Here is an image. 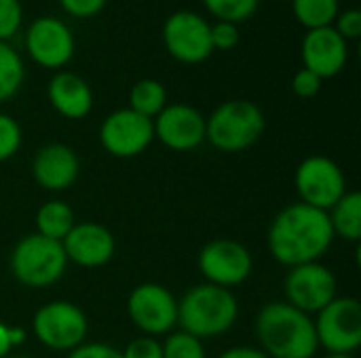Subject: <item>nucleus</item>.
Here are the masks:
<instances>
[{
	"label": "nucleus",
	"instance_id": "nucleus-31",
	"mask_svg": "<svg viewBox=\"0 0 361 358\" xmlns=\"http://www.w3.org/2000/svg\"><path fill=\"white\" fill-rule=\"evenodd\" d=\"M322 82H324V80H322L317 74H313V72L300 68V70L294 74V78H292V91H294L300 99H311V97H315V95L322 91Z\"/></svg>",
	"mask_w": 361,
	"mask_h": 358
},
{
	"label": "nucleus",
	"instance_id": "nucleus-15",
	"mask_svg": "<svg viewBox=\"0 0 361 358\" xmlns=\"http://www.w3.org/2000/svg\"><path fill=\"white\" fill-rule=\"evenodd\" d=\"M152 124L154 139L173 152H190L205 141V116L188 103L165 106Z\"/></svg>",
	"mask_w": 361,
	"mask_h": 358
},
{
	"label": "nucleus",
	"instance_id": "nucleus-14",
	"mask_svg": "<svg viewBox=\"0 0 361 358\" xmlns=\"http://www.w3.org/2000/svg\"><path fill=\"white\" fill-rule=\"evenodd\" d=\"M152 139V120L129 108L114 110L99 124V143L114 158H135L148 150Z\"/></svg>",
	"mask_w": 361,
	"mask_h": 358
},
{
	"label": "nucleus",
	"instance_id": "nucleus-11",
	"mask_svg": "<svg viewBox=\"0 0 361 358\" xmlns=\"http://www.w3.org/2000/svg\"><path fill=\"white\" fill-rule=\"evenodd\" d=\"M127 314L144 335H167L178 325V300L159 283H142L129 293Z\"/></svg>",
	"mask_w": 361,
	"mask_h": 358
},
{
	"label": "nucleus",
	"instance_id": "nucleus-8",
	"mask_svg": "<svg viewBox=\"0 0 361 358\" xmlns=\"http://www.w3.org/2000/svg\"><path fill=\"white\" fill-rule=\"evenodd\" d=\"M294 186L302 205L326 213L349 192L343 169L332 158L322 154H313L298 165Z\"/></svg>",
	"mask_w": 361,
	"mask_h": 358
},
{
	"label": "nucleus",
	"instance_id": "nucleus-33",
	"mask_svg": "<svg viewBox=\"0 0 361 358\" xmlns=\"http://www.w3.org/2000/svg\"><path fill=\"white\" fill-rule=\"evenodd\" d=\"M108 0H59V6L76 19H89L104 11Z\"/></svg>",
	"mask_w": 361,
	"mask_h": 358
},
{
	"label": "nucleus",
	"instance_id": "nucleus-38",
	"mask_svg": "<svg viewBox=\"0 0 361 358\" xmlns=\"http://www.w3.org/2000/svg\"><path fill=\"white\" fill-rule=\"evenodd\" d=\"M6 358H30V357H11V354H8V357Z\"/></svg>",
	"mask_w": 361,
	"mask_h": 358
},
{
	"label": "nucleus",
	"instance_id": "nucleus-17",
	"mask_svg": "<svg viewBox=\"0 0 361 358\" xmlns=\"http://www.w3.org/2000/svg\"><path fill=\"white\" fill-rule=\"evenodd\" d=\"M68 264H76L80 268H102L106 266L116 251V241L112 232L97 222L74 224L68 236L61 241Z\"/></svg>",
	"mask_w": 361,
	"mask_h": 358
},
{
	"label": "nucleus",
	"instance_id": "nucleus-21",
	"mask_svg": "<svg viewBox=\"0 0 361 358\" xmlns=\"http://www.w3.org/2000/svg\"><path fill=\"white\" fill-rule=\"evenodd\" d=\"M76 217L74 211L68 203L63 200H47L38 211H36V234L61 243L68 232L74 228Z\"/></svg>",
	"mask_w": 361,
	"mask_h": 358
},
{
	"label": "nucleus",
	"instance_id": "nucleus-29",
	"mask_svg": "<svg viewBox=\"0 0 361 358\" xmlns=\"http://www.w3.org/2000/svg\"><path fill=\"white\" fill-rule=\"evenodd\" d=\"M209 34H212V46H214V51H231L241 40L239 25L237 23H228V21H216L212 25Z\"/></svg>",
	"mask_w": 361,
	"mask_h": 358
},
{
	"label": "nucleus",
	"instance_id": "nucleus-37",
	"mask_svg": "<svg viewBox=\"0 0 361 358\" xmlns=\"http://www.w3.org/2000/svg\"><path fill=\"white\" fill-rule=\"evenodd\" d=\"M326 358H355L353 354H328Z\"/></svg>",
	"mask_w": 361,
	"mask_h": 358
},
{
	"label": "nucleus",
	"instance_id": "nucleus-2",
	"mask_svg": "<svg viewBox=\"0 0 361 358\" xmlns=\"http://www.w3.org/2000/svg\"><path fill=\"white\" fill-rule=\"evenodd\" d=\"M256 338L269 358H313L319 350L313 319L288 302H269L258 312Z\"/></svg>",
	"mask_w": 361,
	"mask_h": 358
},
{
	"label": "nucleus",
	"instance_id": "nucleus-5",
	"mask_svg": "<svg viewBox=\"0 0 361 358\" xmlns=\"http://www.w3.org/2000/svg\"><path fill=\"white\" fill-rule=\"evenodd\" d=\"M13 276L30 289H42L57 283L66 268L68 257L61 243L44 238L40 234L23 236L11 251L8 260Z\"/></svg>",
	"mask_w": 361,
	"mask_h": 358
},
{
	"label": "nucleus",
	"instance_id": "nucleus-12",
	"mask_svg": "<svg viewBox=\"0 0 361 358\" xmlns=\"http://www.w3.org/2000/svg\"><path fill=\"white\" fill-rule=\"evenodd\" d=\"M254 260L250 249L235 238L209 241L199 253V272L205 283L216 287H237L250 279Z\"/></svg>",
	"mask_w": 361,
	"mask_h": 358
},
{
	"label": "nucleus",
	"instance_id": "nucleus-1",
	"mask_svg": "<svg viewBox=\"0 0 361 358\" xmlns=\"http://www.w3.org/2000/svg\"><path fill=\"white\" fill-rule=\"evenodd\" d=\"M334 238L326 211L294 203L281 209L271 222L267 245L275 262L294 268L319 262L330 251Z\"/></svg>",
	"mask_w": 361,
	"mask_h": 358
},
{
	"label": "nucleus",
	"instance_id": "nucleus-7",
	"mask_svg": "<svg viewBox=\"0 0 361 358\" xmlns=\"http://www.w3.org/2000/svg\"><path fill=\"white\" fill-rule=\"evenodd\" d=\"M315 335L328 354H353L361 346V304L355 298H334L315 314Z\"/></svg>",
	"mask_w": 361,
	"mask_h": 358
},
{
	"label": "nucleus",
	"instance_id": "nucleus-3",
	"mask_svg": "<svg viewBox=\"0 0 361 358\" xmlns=\"http://www.w3.org/2000/svg\"><path fill=\"white\" fill-rule=\"evenodd\" d=\"M239 317V302L231 289L201 283L178 300V325L201 342L233 329Z\"/></svg>",
	"mask_w": 361,
	"mask_h": 358
},
{
	"label": "nucleus",
	"instance_id": "nucleus-35",
	"mask_svg": "<svg viewBox=\"0 0 361 358\" xmlns=\"http://www.w3.org/2000/svg\"><path fill=\"white\" fill-rule=\"evenodd\" d=\"M218 358H269L260 348H252V346H235L224 350Z\"/></svg>",
	"mask_w": 361,
	"mask_h": 358
},
{
	"label": "nucleus",
	"instance_id": "nucleus-24",
	"mask_svg": "<svg viewBox=\"0 0 361 358\" xmlns=\"http://www.w3.org/2000/svg\"><path fill=\"white\" fill-rule=\"evenodd\" d=\"M294 17L307 30L328 27L341 13L338 0H292Z\"/></svg>",
	"mask_w": 361,
	"mask_h": 358
},
{
	"label": "nucleus",
	"instance_id": "nucleus-22",
	"mask_svg": "<svg viewBox=\"0 0 361 358\" xmlns=\"http://www.w3.org/2000/svg\"><path fill=\"white\" fill-rule=\"evenodd\" d=\"M167 106V91L163 82L154 78L137 80L129 91V110L154 120Z\"/></svg>",
	"mask_w": 361,
	"mask_h": 358
},
{
	"label": "nucleus",
	"instance_id": "nucleus-16",
	"mask_svg": "<svg viewBox=\"0 0 361 358\" xmlns=\"http://www.w3.org/2000/svg\"><path fill=\"white\" fill-rule=\"evenodd\" d=\"M302 68L317 74L322 80L338 76L349 61V42L334 25L307 30L300 44Z\"/></svg>",
	"mask_w": 361,
	"mask_h": 358
},
{
	"label": "nucleus",
	"instance_id": "nucleus-34",
	"mask_svg": "<svg viewBox=\"0 0 361 358\" xmlns=\"http://www.w3.org/2000/svg\"><path fill=\"white\" fill-rule=\"evenodd\" d=\"M68 358H123V354H121V350H116L108 344L85 342L78 348H74L72 352H68Z\"/></svg>",
	"mask_w": 361,
	"mask_h": 358
},
{
	"label": "nucleus",
	"instance_id": "nucleus-27",
	"mask_svg": "<svg viewBox=\"0 0 361 358\" xmlns=\"http://www.w3.org/2000/svg\"><path fill=\"white\" fill-rule=\"evenodd\" d=\"M21 139H23V133H21L19 122L13 116L0 112V162L13 158L19 152Z\"/></svg>",
	"mask_w": 361,
	"mask_h": 358
},
{
	"label": "nucleus",
	"instance_id": "nucleus-25",
	"mask_svg": "<svg viewBox=\"0 0 361 358\" xmlns=\"http://www.w3.org/2000/svg\"><path fill=\"white\" fill-rule=\"evenodd\" d=\"M203 6L218 19L228 23H241L247 21L256 11L260 0H201Z\"/></svg>",
	"mask_w": 361,
	"mask_h": 358
},
{
	"label": "nucleus",
	"instance_id": "nucleus-10",
	"mask_svg": "<svg viewBox=\"0 0 361 358\" xmlns=\"http://www.w3.org/2000/svg\"><path fill=\"white\" fill-rule=\"evenodd\" d=\"M23 44H25L27 57L36 65L44 70H55V72L66 68L72 61L74 51H76L74 32L68 27V23H63L61 19L53 15L34 19L25 27Z\"/></svg>",
	"mask_w": 361,
	"mask_h": 358
},
{
	"label": "nucleus",
	"instance_id": "nucleus-36",
	"mask_svg": "<svg viewBox=\"0 0 361 358\" xmlns=\"http://www.w3.org/2000/svg\"><path fill=\"white\" fill-rule=\"evenodd\" d=\"M13 352L11 338H8V325L0 321V358H6Z\"/></svg>",
	"mask_w": 361,
	"mask_h": 358
},
{
	"label": "nucleus",
	"instance_id": "nucleus-32",
	"mask_svg": "<svg viewBox=\"0 0 361 358\" xmlns=\"http://www.w3.org/2000/svg\"><path fill=\"white\" fill-rule=\"evenodd\" d=\"M334 30L349 42V40H355L361 36V11L357 8H347L343 13L336 15L334 19Z\"/></svg>",
	"mask_w": 361,
	"mask_h": 358
},
{
	"label": "nucleus",
	"instance_id": "nucleus-6",
	"mask_svg": "<svg viewBox=\"0 0 361 358\" xmlns=\"http://www.w3.org/2000/svg\"><path fill=\"white\" fill-rule=\"evenodd\" d=\"M34 338L57 352H72L80 344H85L89 335L87 314L72 302L55 300L40 306L32 319Z\"/></svg>",
	"mask_w": 361,
	"mask_h": 358
},
{
	"label": "nucleus",
	"instance_id": "nucleus-26",
	"mask_svg": "<svg viewBox=\"0 0 361 358\" xmlns=\"http://www.w3.org/2000/svg\"><path fill=\"white\" fill-rule=\"evenodd\" d=\"M163 358H207L203 342L186 331L167 333V340L161 344Z\"/></svg>",
	"mask_w": 361,
	"mask_h": 358
},
{
	"label": "nucleus",
	"instance_id": "nucleus-28",
	"mask_svg": "<svg viewBox=\"0 0 361 358\" xmlns=\"http://www.w3.org/2000/svg\"><path fill=\"white\" fill-rule=\"evenodd\" d=\"M23 23L21 0H0V42H8Z\"/></svg>",
	"mask_w": 361,
	"mask_h": 358
},
{
	"label": "nucleus",
	"instance_id": "nucleus-20",
	"mask_svg": "<svg viewBox=\"0 0 361 358\" xmlns=\"http://www.w3.org/2000/svg\"><path fill=\"white\" fill-rule=\"evenodd\" d=\"M330 226L334 236H341L349 243L361 241V194L360 192H347L330 211Z\"/></svg>",
	"mask_w": 361,
	"mask_h": 358
},
{
	"label": "nucleus",
	"instance_id": "nucleus-19",
	"mask_svg": "<svg viewBox=\"0 0 361 358\" xmlns=\"http://www.w3.org/2000/svg\"><path fill=\"white\" fill-rule=\"evenodd\" d=\"M47 97L51 108L68 120H80L93 110V91L89 82L74 72H55L47 84Z\"/></svg>",
	"mask_w": 361,
	"mask_h": 358
},
{
	"label": "nucleus",
	"instance_id": "nucleus-30",
	"mask_svg": "<svg viewBox=\"0 0 361 358\" xmlns=\"http://www.w3.org/2000/svg\"><path fill=\"white\" fill-rule=\"evenodd\" d=\"M121 354L123 358H163V348L157 338L142 335V338L129 342Z\"/></svg>",
	"mask_w": 361,
	"mask_h": 358
},
{
	"label": "nucleus",
	"instance_id": "nucleus-13",
	"mask_svg": "<svg viewBox=\"0 0 361 358\" xmlns=\"http://www.w3.org/2000/svg\"><path fill=\"white\" fill-rule=\"evenodd\" d=\"M336 287L334 272L322 262L294 266L283 281L286 302L309 317L324 310L336 298Z\"/></svg>",
	"mask_w": 361,
	"mask_h": 358
},
{
	"label": "nucleus",
	"instance_id": "nucleus-9",
	"mask_svg": "<svg viewBox=\"0 0 361 358\" xmlns=\"http://www.w3.org/2000/svg\"><path fill=\"white\" fill-rule=\"evenodd\" d=\"M212 25L207 19L192 11H176L163 23V44L167 53L186 65L203 63L212 57Z\"/></svg>",
	"mask_w": 361,
	"mask_h": 358
},
{
	"label": "nucleus",
	"instance_id": "nucleus-18",
	"mask_svg": "<svg viewBox=\"0 0 361 358\" xmlns=\"http://www.w3.org/2000/svg\"><path fill=\"white\" fill-rule=\"evenodd\" d=\"M80 173V162L76 152L66 143H47L42 146L32 160L34 181L49 192L68 190Z\"/></svg>",
	"mask_w": 361,
	"mask_h": 358
},
{
	"label": "nucleus",
	"instance_id": "nucleus-4",
	"mask_svg": "<svg viewBox=\"0 0 361 358\" xmlns=\"http://www.w3.org/2000/svg\"><path fill=\"white\" fill-rule=\"evenodd\" d=\"M264 112L247 99L220 103L205 118V139L220 152H243L264 133Z\"/></svg>",
	"mask_w": 361,
	"mask_h": 358
},
{
	"label": "nucleus",
	"instance_id": "nucleus-23",
	"mask_svg": "<svg viewBox=\"0 0 361 358\" xmlns=\"http://www.w3.org/2000/svg\"><path fill=\"white\" fill-rule=\"evenodd\" d=\"M25 80V65L17 49L0 42V103L13 99Z\"/></svg>",
	"mask_w": 361,
	"mask_h": 358
}]
</instances>
